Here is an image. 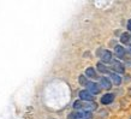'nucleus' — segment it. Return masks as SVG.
<instances>
[{
    "mask_svg": "<svg viewBox=\"0 0 131 119\" xmlns=\"http://www.w3.org/2000/svg\"><path fill=\"white\" fill-rule=\"evenodd\" d=\"M85 87H87V90L90 91L93 95L100 94V91H101V87H100V84L95 83V82H88V84L85 85Z\"/></svg>",
    "mask_w": 131,
    "mask_h": 119,
    "instance_id": "obj_4",
    "label": "nucleus"
},
{
    "mask_svg": "<svg viewBox=\"0 0 131 119\" xmlns=\"http://www.w3.org/2000/svg\"><path fill=\"white\" fill-rule=\"evenodd\" d=\"M130 40H131V35L129 33H123V34L120 35V42H122V44H124V45L129 44Z\"/></svg>",
    "mask_w": 131,
    "mask_h": 119,
    "instance_id": "obj_12",
    "label": "nucleus"
},
{
    "mask_svg": "<svg viewBox=\"0 0 131 119\" xmlns=\"http://www.w3.org/2000/svg\"><path fill=\"white\" fill-rule=\"evenodd\" d=\"M125 53H126V51H125V48L123 47V46H120V45H117L114 47V54L117 58H119V59H124L125 58Z\"/></svg>",
    "mask_w": 131,
    "mask_h": 119,
    "instance_id": "obj_7",
    "label": "nucleus"
},
{
    "mask_svg": "<svg viewBox=\"0 0 131 119\" xmlns=\"http://www.w3.org/2000/svg\"><path fill=\"white\" fill-rule=\"evenodd\" d=\"M125 65H130L131 66V59H125Z\"/></svg>",
    "mask_w": 131,
    "mask_h": 119,
    "instance_id": "obj_17",
    "label": "nucleus"
},
{
    "mask_svg": "<svg viewBox=\"0 0 131 119\" xmlns=\"http://www.w3.org/2000/svg\"><path fill=\"white\" fill-rule=\"evenodd\" d=\"M100 87L103 88V89H111L112 88V82L111 79L107 78V77H101L100 78Z\"/></svg>",
    "mask_w": 131,
    "mask_h": 119,
    "instance_id": "obj_8",
    "label": "nucleus"
},
{
    "mask_svg": "<svg viewBox=\"0 0 131 119\" xmlns=\"http://www.w3.org/2000/svg\"><path fill=\"white\" fill-rule=\"evenodd\" d=\"M96 108H97V105L95 102H85V103H83V110L82 111L91 112V111H94V110H96Z\"/></svg>",
    "mask_w": 131,
    "mask_h": 119,
    "instance_id": "obj_9",
    "label": "nucleus"
},
{
    "mask_svg": "<svg viewBox=\"0 0 131 119\" xmlns=\"http://www.w3.org/2000/svg\"><path fill=\"white\" fill-rule=\"evenodd\" d=\"M91 112H84V111H75L71 112L68 115V119H91Z\"/></svg>",
    "mask_w": 131,
    "mask_h": 119,
    "instance_id": "obj_1",
    "label": "nucleus"
},
{
    "mask_svg": "<svg viewBox=\"0 0 131 119\" xmlns=\"http://www.w3.org/2000/svg\"><path fill=\"white\" fill-rule=\"evenodd\" d=\"M78 81H80L81 85H87L88 82H89V81L87 79V76H83V75H81V76H80V78H78Z\"/></svg>",
    "mask_w": 131,
    "mask_h": 119,
    "instance_id": "obj_15",
    "label": "nucleus"
},
{
    "mask_svg": "<svg viewBox=\"0 0 131 119\" xmlns=\"http://www.w3.org/2000/svg\"><path fill=\"white\" fill-rule=\"evenodd\" d=\"M110 78L112 79V82L115 85H120V83H122V77L118 73H115V72H110Z\"/></svg>",
    "mask_w": 131,
    "mask_h": 119,
    "instance_id": "obj_10",
    "label": "nucleus"
},
{
    "mask_svg": "<svg viewBox=\"0 0 131 119\" xmlns=\"http://www.w3.org/2000/svg\"><path fill=\"white\" fill-rule=\"evenodd\" d=\"M78 95H80L81 101H87V102H93V100H94V95L91 94L90 91H88L87 89H83V90H81L80 93H78Z\"/></svg>",
    "mask_w": 131,
    "mask_h": 119,
    "instance_id": "obj_3",
    "label": "nucleus"
},
{
    "mask_svg": "<svg viewBox=\"0 0 131 119\" xmlns=\"http://www.w3.org/2000/svg\"><path fill=\"white\" fill-rule=\"evenodd\" d=\"M100 58H101V63H103V64H108V63H112V61H113V54H112V52L108 51V49L102 51Z\"/></svg>",
    "mask_w": 131,
    "mask_h": 119,
    "instance_id": "obj_5",
    "label": "nucleus"
},
{
    "mask_svg": "<svg viewBox=\"0 0 131 119\" xmlns=\"http://www.w3.org/2000/svg\"><path fill=\"white\" fill-rule=\"evenodd\" d=\"M111 69L113 70V72L118 73V75L124 73V71H125V66H124V64H122L119 60H113V61L111 63Z\"/></svg>",
    "mask_w": 131,
    "mask_h": 119,
    "instance_id": "obj_2",
    "label": "nucleus"
},
{
    "mask_svg": "<svg viewBox=\"0 0 131 119\" xmlns=\"http://www.w3.org/2000/svg\"><path fill=\"white\" fill-rule=\"evenodd\" d=\"M101 103L102 105H110L114 101V94H112V93H107V94H105V95L101 96Z\"/></svg>",
    "mask_w": 131,
    "mask_h": 119,
    "instance_id": "obj_6",
    "label": "nucleus"
},
{
    "mask_svg": "<svg viewBox=\"0 0 131 119\" xmlns=\"http://www.w3.org/2000/svg\"><path fill=\"white\" fill-rule=\"evenodd\" d=\"M127 30H129V31H131V19L127 20Z\"/></svg>",
    "mask_w": 131,
    "mask_h": 119,
    "instance_id": "obj_16",
    "label": "nucleus"
},
{
    "mask_svg": "<svg viewBox=\"0 0 131 119\" xmlns=\"http://www.w3.org/2000/svg\"><path fill=\"white\" fill-rule=\"evenodd\" d=\"M85 76L89 77V78H91V79L99 78V76H97V73H96L95 69H93V68H88L87 70H85Z\"/></svg>",
    "mask_w": 131,
    "mask_h": 119,
    "instance_id": "obj_11",
    "label": "nucleus"
},
{
    "mask_svg": "<svg viewBox=\"0 0 131 119\" xmlns=\"http://www.w3.org/2000/svg\"><path fill=\"white\" fill-rule=\"evenodd\" d=\"M127 52H129V54L131 56V45H129V47H127Z\"/></svg>",
    "mask_w": 131,
    "mask_h": 119,
    "instance_id": "obj_18",
    "label": "nucleus"
},
{
    "mask_svg": "<svg viewBox=\"0 0 131 119\" xmlns=\"http://www.w3.org/2000/svg\"><path fill=\"white\" fill-rule=\"evenodd\" d=\"M83 103L81 100H77V101H75L73 102V108H75L76 111H82L83 110Z\"/></svg>",
    "mask_w": 131,
    "mask_h": 119,
    "instance_id": "obj_14",
    "label": "nucleus"
},
{
    "mask_svg": "<svg viewBox=\"0 0 131 119\" xmlns=\"http://www.w3.org/2000/svg\"><path fill=\"white\" fill-rule=\"evenodd\" d=\"M97 71L101 72V73H108L110 75V70H108V68L103 63H97Z\"/></svg>",
    "mask_w": 131,
    "mask_h": 119,
    "instance_id": "obj_13",
    "label": "nucleus"
}]
</instances>
